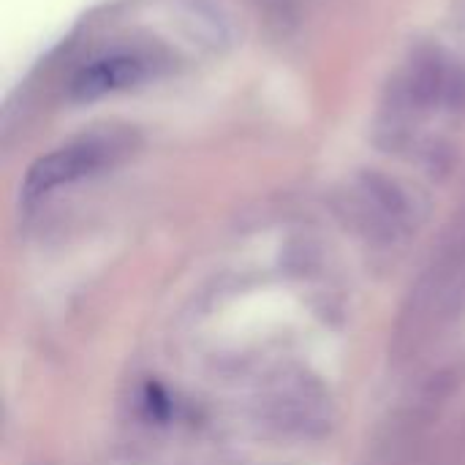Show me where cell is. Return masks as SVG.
I'll use <instances>...</instances> for the list:
<instances>
[{
	"label": "cell",
	"mask_w": 465,
	"mask_h": 465,
	"mask_svg": "<svg viewBox=\"0 0 465 465\" xmlns=\"http://www.w3.org/2000/svg\"><path fill=\"white\" fill-rule=\"evenodd\" d=\"M166 65H169V57L158 49H150L142 44L112 46L109 52H101L93 60H87L74 74L68 93L74 101H95V98L153 82L166 71Z\"/></svg>",
	"instance_id": "cell-3"
},
{
	"label": "cell",
	"mask_w": 465,
	"mask_h": 465,
	"mask_svg": "<svg viewBox=\"0 0 465 465\" xmlns=\"http://www.w3.org/2000/svg\"><path fill=\"white\" fill-rule=\"evenodd\" d=\"M131 142L125 134H90V136H79L46 155H41L25 177V196L35 199L44 196L60 185L84 180L98 174L101 169L117 163L125 153H128Z\"/></svg>",
	"instance_id": "cell-2"
},
{
	"label": "cell",
	"mask_w": 465,
	"mask_h": 465,
	"mask_svg": "<svg viewBox=\"0 0 465 465\" xmlns=\"http://www.w3.org/2000/svg\"><path fill=\"white\" fill-rule=\"evenodd\" d=\"M144 403H147V411H150L153 420H158V422H166V420H169L172 403H169V395L163 392L161 384L150 381V384L144 387Z\"/></svg>",
	"instance_id": "cell-4"
},
{
	"label": "cell",
	"mask_w": 465,
	"mask_h": 465,
	"mask_svg": "<svg viewBox=\"0 0 465 465\" xmlns=\"http://www.w3.org/2000/svg\"><path fill=\"white\" fill-rule=\"evenodd\" d=\"M436 109L465 112V68L439 49L417 52L390 84L387 112L392 117H420Z\"/></svg>",
	"instance_id": "cell-1"
}]
</instances>
